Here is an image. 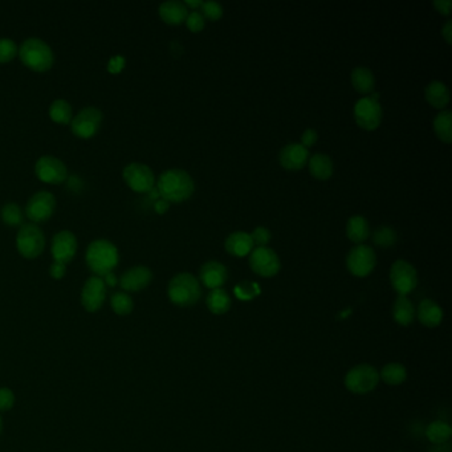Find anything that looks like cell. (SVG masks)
Instances as JSON below:
<instances>
[{
	"label": "cell",
	"mask_w": 452,
	"mask_h": 452,
	"mask_svg": "<svg viewBox=\"0 0 452 452\" xmlns=\"http://www.w3.org/2000/svg\"><path fill=\"white\" fill-rule=\"evenodd\" d=\"M157 191L168 203H182L194 194L195 183L185 170L168 168L158 178Z\"/></svg>",
	"instance_id": "1"
},
{
	"label": "cell",
	"mask_w": 452,
	"mask_h": 452,
	"mask_svg": "<svg viewBox=\"0 0 452 452\" xmlns=\"http://www.w3.org/2000/svg\"><path fill=\"white\" fill-rule=\"evenodd\" d=\"M87 264L90 271L99 277L112 274L119 262L117 247L105 239L95 240L87 249Z\"/></svg>",
	"instance_id": "2"
},
{
	"label": "cell",
	"mask_w": 452,
	"mask_h": 452,
	"mask_svg": "<svg viewBox=\"0 0 452 452\" xmlns=\"http://www.w3.org/2000/svg\"><path fill=\"white\" fill-rule=\"evenodd\" d=\"M170 301L181 308H188L197 304L202 297V288L197 277L191 274H178L174 276L168 286Z\"/></svg>",
	"instance_id": "3"
},
{
	"label": "cell",
	"mask_w": 452,
	"mask_h": 452,
	"mask_svg": "<svg viewBox=\"0 0 452 452\" xmlns=\"http://www.w3.org/2000/svg\"><path fill=\"white\" fill-rule=\"evenodd\" d=\"M20 59L24 65L36 72H44L53 65L55 56L44 40L30 38L24 40L19 50Z\"/></svg>",
	"instance_id": "4"
},
{
	"label": "cell",
	"mask_w": 452,
	"mask_h": 452,
	"mask_svg": "<svg viewBox=\"0 0 452 452\" xmlns=\"http://www.w3.org/2000/svg\"><path fill=\"white\" fill-rule=\"evenodd\" d=\"M378 99H380V95L374 93L372 96L355 102L353 112L354 119L360 128L367 131H373L375 129L380 128L384 117V112Z\"/></svg>",
	"instance_id": "5"
},
{
	"label": "cell",
	"mask_w": 452,
	"mask_h": 452,
	"mask_svg": "<svg viewBox=\"0 0 452 452\" xmlns=\"http://www.w3.org/2000/svg\"><path fill=\"white\" fill-rule=\"evenodd\" d=\"M380 382L378 370L369 364L354 366L345 375V387L353 394H367L373 392Z\"/></svg>",
	"instance_id": "6"
},
{
	"label": "cell",
	"mask_w": 452,
	"mask_h": 452,
	"mask_svg": "<svg viewBox=\"0 0 452 452\" xmlns=\"http://www.w3.org/2000/svg\"><path fill=\"white\" fill-rule=\"evenodd\" d=\"M16 247L20 255L27 259L39 257L45 247V237L41 228L35 223L23 225L16 236Z\"/></svg>",
	"instance_id": "7"
},
{
	"label": "cell",
	"mask_w": 452,
	"mask_h": 452,
	"mask_svg": "<svg viewBox=\"0 0 452 452\" xmlns=\"http://www.w3.org/2000/svg\"><path fill=\"white\" fill-rule=\"evenodd\" d=\"M377 264V256L373 248L365 244L354 246L346 257L349 272L357 277H366L373 272Z\"/></svg>",
	"instance_id": "8"
},
{
	"label": "cell",
	"mask_w": 452,
	"mask_h": 452,
	"mask_svg": "<svg viewBox=\"0 0 452 452\" xmlns=\"http://www.w3.org/2000/svg\"><path fill=\"white\" fill-rule=\"evenodd\" d=\"M249 267L256 275L262 277H274L281 268L280 257L272 248L256 247L249 254Z\"/></svg>",
	"instance_id": "9"
},
{
	"label": "cell",
	"mask_w": 452,
	"mask_h": 452,
	"mask_svg": "<svg viewBox=\"0 0 452 452\" xmlns=\"http://www.w3.org/2000/svg\"><path fill=\"white\" fill-rule=\"evenodd\" d=\"M390 283L398 295H409L418 285L416 269L406 260H397L390 268Z\"/></svg>",
	"instance_id": "10"
},
{
	"label": "cell",
	"mask_w": 452,
	"mask_h": 452,
	"mask_svg": "<svg viewBox=\"0 0 452 452\" xmlns=\"http://www.w3.org/2000/svg\"><path fill=\"white\" fill-rule=\"evenodd\" d=\"M102 124V113L95 107H88L80 110L76 117L72 118L70 127L73 134L80 138L93 137Z\"/></svg>",
	"instance_id": "11"
},
{
	"label": "cell",
	"mask_w": 452,
	"mask_h": 452,
	"mask_svg": "<svg viewBox=\"0 0 452 452\" xmlns=\"http://www.w3.org/2000/svg\"><path fill=\"white\" fill-rule=\"evenodd\" d=\"M124 179L133 191L137 193H149L156 185V177L153 170L139 162L129 163L124 168Z\"/></svg>",
	"instance_id": "12"
},
{
	"label": "cell",
	"mask_w": 452,
	"mask_h": 452,
	"mask_svg": "<svg viewBox=\"0 0 452 452\" xmlns=\"http://www.w3.org/2000/svg\"><path fill=\"white\" fill-rule=\"evenodd\" d=\"M35 173L40 181L45 183H52V185L63 183L68 176L65 163L53 156L40 157L35 165Z\"/></svg>",
	"instance_id": "13"
},
{
	"label": "cell",
	"mask_w": 452,
	"mask_h": 452,
	"mask_svg": "<svg viewBox=\"0 0 452 452\" xmlns=\"http://www.w3.org/2000/svg\"><path fill=\"white\" fill-rule=\"evenodd\" d=\"M56 208V199L48 191H39L33 194L27 202L26 214L33 223L48 220Z\"/></svg>",
	"instance_id": "14"
},
{
	"label": "cell",
	"mask_w": 452,
	"mask_h": 452,
	"mask_svg": "<svg viewBox=\"0 0 452 452\" xmlns=\"http://www.w3.org/2000/svg\"><path fill=\"white\" fill-rule=\"evenodd\" d=\"M52 256L53 260L63 264H68L69 262L73 260L77 251V239L73 232L68 230H63L53 236L52 239Z\"/></svg>",
	"instance_id": "15"
},
{
	"label": "cell",
	"mask_w": 452,
	"mask_h": 452,
	"mask_svg": "<svg viewBox=\"0 0 452 452\" xmlns=\"http://www.w3.org/2000/svg\"><path fill=\"white\" fill-rule=\"evenodd\" d=\"M107 297V284L102 277L93 276L84 284L81 304L88 312H96L104 305Z\"/></svg>",
	"instance_id": "16"
},
{
	"label": "cell",
	"mask_w": 452,
	"mask_h": 452,
	"mask_svg": "<svg viewBox=\"0 0 452 452\" xmlns=\"http://www.w3.org/2000/svg\"><path fill=\"white\" fill-rule=\"evenodd\" d=\"M309 161V151L301 144H289L281 149L279 162L281 168L288 171H298L306 166Z\"/></svg>",
	"instance_id": "17"
},
{
	"label": "cell",
	"mask_w": 452,
	"mask_h": 452,
	"mask_svg": "<svg viewBox=\"0 0 452 452\" xmlns=\"http://www.w3.org/2000/svg\"><path fill=\"white\" fill-rule=\"evenodd\" d=\"M153 280V272L148 267L136 266L128 269L119 279V285L124 291L138 292L145 289Z\"/></svg>",
	"instance_id": "18"
},
{
	"label": "cell",
	"mask_w": 452,
	"mask_h": 452,
	"mask_svg": "<svg viewBox=\"0 0 452 452\" xmlns=\"http://www.w3.org/2000/svg\"><path fill=\"white\" fill-rule=\"evenodd\" d=\"M227 279H228V272H227L226 267L214 260L205 263L199 271V280L211 291L222 288L226 284Z\"/></svg>",
	"instance_id": "19"
},
{
	"label": "cell",
	"mask_w": 452,
	"mask_h": 452,
	"mask_svg": "<svg viewBox=\"0 0 452 452\" xmlns=\"http://www.w3.org/2000/svg\"><path fill=\"white\" fill-rule=\"evenodd\" d=\"M226 251L230 255L236 257H243L249 255L254 249V242L251 239V235L244 231H236L227 236L225 242Z\"/></svg>",
	"instance_id": "20"
},
{
	"label": "cell",
	"mask_w": 452,
	"mask_h": 452,
	"mask_svg": "<svg viewBox=\"0 0 452 452\" xmlns=\"http://www.w3.org/2000/svg\"><path fill=\"white\" fill-rule=\"evenodd\" d=\"M159 16L166 24L179 26L186 21L188 10L183 1L168 0L159 6Z\"/></svg>",
	"instance_id": "21"
},
{
	"label": "cell",
	"mask_w": 452,
	"mask_h": 452,
	"mask_svg": "<svg viewBox=\"0 0 452 452\" xmlns=\"http://www.w3.org/2000/svg\"><path fill=\"white\" fill-rule=\"evenodd\" d=\"M443 309L436 304L433 300L426 298L421 301V304L418 306L416 311V317L419 320L421 324L424 325L426 328H436L442 324L443 321Z\"/></svg>",
	"instance_id": "22"
},
{
	"label": "cell",
	"mask_w": 452,
	"mask_h": 452,
	"mask_svg": "<svg viewBox=\"0 0 452 452\" xmlns=\"http://www.w3.org/2000/svg\"><path fill=\"white\" fill-rule=\"evenodd\" d=\"M308 166L311 176L318 181H328L335 173V163L332 158L321 153L309 157Z\"/></svg>",
	"instance_id": "23"
},
{
	"label": "cell",
	"mask_w": 452,
	"mask_h": 452,
	"mask_svg": "<svg viewBox=\"0 0 452 452\" xmlns=\"http://www.w3.org/2000/svg\"><path fill=\"white\" fill-rule=\"evenodd\" d=\"M427 102L436 109H444L450 102V90L442 81H431L424 90Z\"/></svg>",
	"instance_id": "24"
},
{
	"label": "cell",
	"mask_w": 452,
	"mask_h": 452,
	"mask_svg": "<svg viewBox=\"0 0 452 452\" xmlns=\"http://www.w3.org/2000/svg\"><path fill=\"white\" fill-rule=\"evenodd\" d=\"M393 317L395 323L402 326H409L414 323L416 317V311L414 304L407 298V296L398 295L393 306Z\"/></svg>",
	"instance_id": "25"
},
{
	"label": "cell",
	"mask_w": 452,
	"mask_h": 452,
	"mask_svg": "<svg viewBox=\"0 0 452 452\" xmlns=\"http://www.w3.org/2000/svg\"><path fill=\"white\" fill-rule=\"evenodd\" d=\"M370 235V227L367 219L361 215H354L346 223V236L355 244H361Z\"/></svg>",
	"instance_id": "26"
},
{
	"label": "cell",
	"mask_w": 452,
	"mask_h": 452,
	"mask_svg": "<svg viewBox=\"0 0 452 452\" xmlns=\"http://www.w3.org/2000/svg\"><path fill=\"white\" fill-rule=\"evenodd\" d=\"M206 305L208 311L212 315H225L231 309V297L227 294L225 289L217 288L212 289L206 298Z\"/></svg>",
	"instance_id": "27"
},
{
	"label": "cell",
	"mask_w": 452,
	"mask_h": 452,
	"mask_svg": "<svg viewBox=\"0 0 452 452\" xmlns=\"http://www.w3.org/2000/svg\"><path fill=\"white\" fill-rule=\"evenodd\" d=\"M353 88L361 95H370L375 88V77L370 69L360 67L352 72Z\"/></svg>",
	"instance_id": "28"
},
{
	"label": "cell",
	"mask_w": 452,
	"mask_h": 452,
	"mask_svg": "<svg viewBox=\"0 0 452 452\" xmlns=\"http://www.w3.org/2000/svg\"><path fill=\"white\" fill-rule=\"evenodd\" d=\"M434 131L436 137L444 144L452 142V113L450 110H443L434 119Z\"/></svg>",
	"instance_id": "29"
},
{
	"label": "cell",
	"mask_w": 452,
	"mask_h": 452,
	"mask_svg": "<svg viewBox=\"0 0 452 452\" xmlns=\"http://www.w3.org/2000/svg\"><path fill=\"white\" fill-rule=\"evenodd\" d=\"M426 436L434 444H444L448 442L452 436L451 426L443 421H435L427 426Z\"/></svg>",
	"instance_id": "30"
},
{
	"label": "cell",
	"mask_w": 452,
	"mask_h": 452,
	"mask_svg": "<svg viewBox=\"0 0 452 452\" xmlns=\"http://www.w3.org/2000/svg\"><path fill=\"white\" fill-rule=\"evenodd\" d=\"M407 378V370L402 364L384 365L380 373V380L390 386H398L403 384Z\"/></svg>",
	"instance_id": "31"
},
{
	"label": "cell",
	"mask_w": 452,
	"mask_h": 452,
	"mask_svg": "<svg viewBox=\"0 0 452 452\" xmlns=\"http://www.w3.org/2000/svg\"><path fill=\"white\" fill-rule=\"evenodd\" d=\"M0 217L1 220L10 227L23 226L24 225V214L19 205L9 202L0 210Z\"/></svg>",
	"instance_id": "32"
},
{
	"label": "cell",
	"mask_w": 452,
	"mask_h": 452,
	"mask_svg": "<svg viewBox=\"0 0 452 452\" xmlns=\"http://www.w3.org/2000/svg\"><path fill=\"white\" fill-rule=\"evenodd\" d=\"M50 116L58 124H68L73 118V110L65 99H55L50 107Z\"/></svg>",
	"instance_id": "33"
},
{
	"label": "cell",
	"mask_w": 452,
	"mask_h": 452,
	"mask_svg": "<svg viewBox=\"0 0 452 452\" xmlns=\"http://www.w3.org/2000/svg\"><path fill=\"white\" fill-rule=\"evenodd\" d=\"M374 244L381 248H390L398 240V234L392 227L382 226L374 231Z\"/></svg>",
	"instance_id": "34"
},
{
	"label": "cell",
	"mask_w": 452,
	"mask_h": 452,
	"mask_svg": "<svg viewBox=\"0 0 452 452\" xmlns=\"http://www.w3.org/2000/svg\"><path fill=\"white\" fill-rule=\"evenodd\" d=\"M110 305H112L113 311L119 316L130 315L133 308H134L133 298L125 292H117L112 296Z\"/></svg>",
	"instance_id": "35"
},
{
	"label": "cell",
	"mask_w": 452,
	"mask_h": 452,
	"mask_svg": "<svg viewBox=\"0 0 452 452\" xmlns=\"http://www.w3.org/2000/svg\"><path fill=\"white\" fill-rule=\"evenodd\" d=\"M200 14L203 15L205 20L217 21L223 16V7L217 1H203L200 7Z\"/></svg>",
	"instance_id": "36"
},
{
	"label": "cell",
	"mask_w": 452,
	"mask_h": 452,
	"mask_svg": "<svg viewBox=\"0 0 452 452\" xmlns=\"http://www.w3.org/2000/svg\"><path fill=\"white\" fill-rule=\"evenodd\" d=\"M260 294V289L255 283H251V281H243L240 284L236 285L235 295L237 298L240 300H252L255 298L256 296Z\"/></svg>",
	"instance_id": "37"
},
{
	"label": "cell",
	"mask_w": 452,
	"mask_h": 452,
	"mask_svg": "<svg viewBox=\"0 0 452 452\" xmlns=\"http://www.w3.org/2000/svg\"><path fill=\"white\" fill-rule=\"evenodd\" d=\"M18 53V47L14 40L1 38L0 39V63H9Z\"/></svg>",
	"instance_id": "38"
},
{
	"label": "cell",
	"mask_w": 452,
	"mask_h": 452,
	"mask_svg": "<svg viewBox=\"0 0 452 452\" xmlns=\"http://www.w3.org/2000/svg\"><path fill=\"white\" fill-rule=\"evenodd\" d=\"M185 23H186L188 30L194 32V33H198V32H200L205 28L206 20H205L203 15L199 11H191V12H188V16H187Z\"/></svg>",
	"instance_id": "39"
},
{
	"label": "cell",
	"mask_w": 452,
	"mask_h": 452,
	"mask_svg": "<svg viewBox=\"0 0 452 452\" xmlns=\"http://www.w3.org/2000/svg\"><path fill=\"white\" fill-rule=\"evenodd\" d=\"M249 235H251V239L254 242V246L257 247H267V244L272 239L271 231L266 227H257V228L254 230V232L249 234Z\"/></svg>",
	"instance_id": "40"
},
{
	"label": "cell",
	"mask_w": 452,
	"mask_h": 452,
	"mask_svg": "<svg viewBox=\"0 0 452 452\" xmlns=\"http://www.w3.org/2000/svg\"><path fill=\"white\" fill-rule=\"evenodd\" d=\"M15 403V395L7 387L0 389V411H9Z\"/></svg>",
	"instance_id": "41"
},
{
	"label": "cell",
	"mask_w": 452,
	"mask_h": 452,
	"mask_svg": "<svg viewBox=\"0 0 452 452\" xmlns=\"http://www.w3.org/2000/svg\"><path fill=\"white\" fill-rule=\"evenodd\" d=\"M317 139H318V134L315 129H306L301 136V145L306 149L311 148L315 145Z\"/></svg>",
	"instance_id": "42"
},
{
	"label": "cell",
	"mask_w": 452,
	"mask_h": 452,
	"mask_svg": "<svg viewBox=\"0 0 452 452\" xmlns=\"http://www.w3.org/2000/svg\"><path fill=\"white\" fill-rule=\"evenodd\" d=\"M65 272H67V266L65 264H63V263H58V262H53L50 267V275L53 277V279H63L64 275H65Z\"/></svg>",
	"instance_id": "43"
},
{
	"label": "cell",
	"mask_w": 452,
	"mask_h": 452,
	"mask_svg": "<svg viewBox=\"0 0 452 452\" xmlns=\"http://www.w3.org/2000/svg\"><path fill=\"white\" fill-rule=\"evenodd\" d=\"M434 6L439 14H442L443 16H448L451 14V0H435Z\"/></svg>",
	"instance_id": "44"
},
{
	"label": "cell",
	"mask_w": 452,
	"mask_h": 452,
	"mask_svg": "<svg viewBox=\"0 0 452 452\" xmlns=\"http://www.w3.org/2000/svg\"><path fill=\"white\" fill-rule=\"evenodd\" d=\"M442 36L447 41V44L452 43V20H448L442 28Z\"/></svg>",
	"instance_id": "45"
},
{
	"label": "cell",
	"mask_w": 452,
	"mask_h": 452,
	"mask_svg": "<svg viewBox=\"0 0 452 452\" xmlns=\"http://www.w3.org/2000/svg\"><path fill=\"white\" fill-rule=\"evenodd\" d=\"M168 207H170V203H168V200H165V199H159L156 202V205H154V208H156V211H157L158 214H165L166 211L168 210Z\"/></svg>",
	"instance_id": "46"
},
{
	"label": "cell",
	"mask_w": 452,
	"mask_h": 452,
	"mask_svg": "<svg viewBox=\"0 0 452 452\" xmlns=\"http://www.w3.org/2000/svg\"><path fill=\"white\" fill-rule=\"evenodd\" d=\"M202 3L203 1H200V0H186L185 6H186L187 10L190 9L191 11H198V9L202 7Z\"/></svg>",
	"instance_id": "47"
},
{
	"label": "cell",
	"mask_w": 452,
	"mask_h": 452,
	"mask_svg": "<svg viewBox=\"0 0 452 452\" xmlns=\"http://www.w3.org/2000/svg\"><path fill=\"white\" fill-rule=\"evenodd\" d=\"M104 281H105V284L113 286V285H116V283H117V279L114 277L113 274H109V275L105 276V280H104Z\"/></svg>",
	"instance_id": "48"
},
{
	"label": "cell",
	"mask_w": 452,
	"mask_h": 452,
	"mask_svg": "<svg viewBox=\"0 0 452 452\" xmlns=\"http://www.w3.org/2000/svg\"><path fill=\"white\" fill-rule=\"evenodd\" d=\"M3 431V421H1V416H0V434Z\"/></svg>",
	"instance_id": "49"
}]
</instances>
